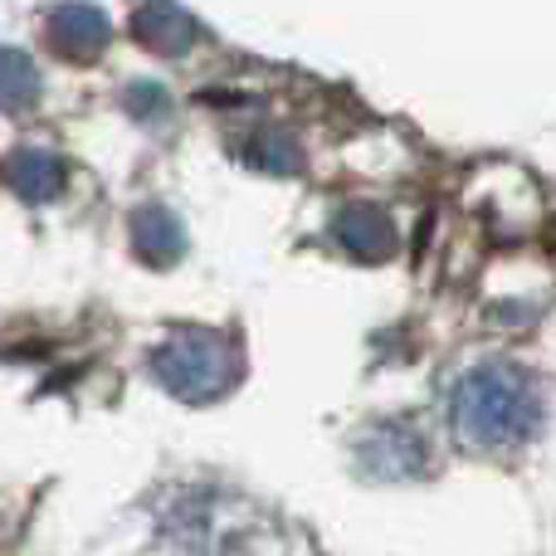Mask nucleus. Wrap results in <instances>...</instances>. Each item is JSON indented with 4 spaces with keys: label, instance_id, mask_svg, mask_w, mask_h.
I'll return each mask as SVG.
<instances>
[{
    "label": "nucleus",
    "instance_id": "nucleus-5",
    "mask_svg": "<svg viewBox=\"0 0 556 556\" xmlns=\"http://www.w3.org/2000/svg\"><path fill=\"white\" fill-rule=\"evenodd\" d=\"M35 68L25 64V54L0 49V108H25L35 98Z\"/></svg>",
    "mask_w": 556,
    "mask_h": 556
},
{
    "label": "nucleus",
    "instance_id": "nucleus-3",
    "mask_svg": "<svg viewBox=\"0 0 556 556\" xmlns=\"http://www.w3.org/2000/svg\"><path fill=\"white\" fill-rule=\"evenodd\" d=\"M108 45V20L88 5H64L54 20H49V49L74 64H88L98 49Z\"/></svg>",
    "mask_w": 556,
    "mask_h": 556
},
{
    "label": "nucleus",
    "instance_id": "nucleus-2",
    "mask_svg": "<svg viewBox=\"0 0 556 556\" xmlns=\"http://www.w3.org/2000/svg\"><path fill=\"white\" fill-rule=\"evenodd\" d=\"M156 366H162L166 381L181 395H191V401H201V395H195V376L205 381V395L225 386V346L215 342V337H176Z\"/></svg>",
    "mask_w": 556,
    "mask_h": 556
},
{
    "label": "nucleus",
    "instance_id": "nucleus-1",
    "mask_svg": "<svg viewBox=\"0 0 556 556\" xmlns=\"http://www.w3.org/2000/svg\"><path fill=\"white\" fill-rule=\"evenodd\" d=\"M454 420L473 444H513L532 430V391L522 376L489 366L473 371L454 395Z\"/></svg>",
    "mask_w": 556,
    "mask_h": 556
},
{
    "label": "nucleus",
    "instance_id": "nucleus-4",
    "mask_svg": "<svg viewBox=\"0 0 556 556\" xmlns=\"http://www.w3.org/2000/svg\"><path fill=\"white\" fill-rule=\"evenodd\" d=\"M59 162L54 156H45V152H15L5 162V181L15 186L25 201H45V195H54L59 191Z\"/></svg>",
    "mask_w": 556,
    "mask_h": 556
}]
</instances>
